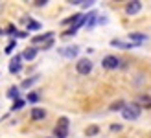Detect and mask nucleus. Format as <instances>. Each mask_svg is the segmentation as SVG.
<instances>
[{"label": "nucleus", "instance_id": "9", "mask_svg": "<svg viewBox=\"0 0 151 138\" xmlns=\"http://www.w3.org/2000/svg\"><path fill=\"white\" fill-rule=\"evenodd\" d=\"M42 118H46V111L44 109H39V107H33L32 109V120H42Z\"/></svg>", "mask_w": 151, "mask_h": 138}, {"label": "nucleus", "instance_id": "8", "mask_svg": "<svg viewBox=\"0 0 151 138\" xmlns=\"http://www.w3.org/2000/svg\"><path fill=\"white\" fill-rule=\"evenodd\" d=\"M111 44H112V46H118V48H124V50H131V48H134L133 42H125V41H122V39H112Z\"/></svg>", "mask_w": 151, "mask_h": 138}, {"label": "nucleus", "instance_id": "4", "mask_svg": "<svg viewBox=\"0 0 151 138\" xmlns=\"http://www.w3.org/2000/svg\"><path fill=\"white\" fill-rule=\"evenodd\" d=\"M101 65H103V68H107V70H114V68L120 66V59L116 55H107V57H103Z\"/></svg>", "mask_w": 151, "mask_h": 138}, {"label": "nucleus", "instance_id": "16", "mask_svg": "<svg viewBox=\"0 0 151 138\" xmlns=\"http://www.w3.org/2000/svg\"><path fill=\"white\" fill-rule=\"evenodd\" d=\"M138 103H140V105H146V109H149V107H151V98H149V96H140Z\"/></svg>", "mask_w": 151, "mask_h": 138}, {"label": "nucleus", "instance_id": "7", "mask_svg": "<svg viewBox=\"0 0 151 138\" xmlns=\"http://www.w3.org/2000/svg\"><path fill=\"white\" fill-rule=\"evenodd\" d=\"M20 59H22V55H15L11 59V63H9V72L11 74H19L20 72Z\"/></svg>", "mask_w": 151, "mask_h": 138}, {"label": "nucleus", "instance_id": "25", "mask_svg": "<svg viewBox=\"0 0 151 138\" xmlns=\"http://www.w3.org/2000/svg\"><path fill=\"white\" fill-rule=\"evenodd\" d=\"M0 35H4V32H2V28H0Z\"/></svg>", "mask_w": 151, "mask_h": 138}, {"label": "nucleus", "instance_id": "19", "mask_svg": "<svg viewBox=\"0 0 151 138\" xmlns=\"http://www.w3.org/2000/svg\"><path fill=\"white\" fill-rule=\"evenodd\" d=\"M28 101H32V103L39 101V94H35V92H32V94H28Z\"/></svg>", "mask_w": 151, "mask_h": 138}, {"label": "nucleus", "instance_id": "18", "mask_svg": "<svg viewBox=\"0 0 151 138\" xmlns=\"http://www.w3.org/2000/svg\"><path fill=\"white\" fill-rule=\"evenodd\" d=\"M39 28H41L39 22H33V20L28 19V29H39Z\"/></svg>", "mask_w": 151, "mask_h": 138}, {"label": "nucleus", "instance_id": "20", "mask_svg": "<svg viewBox=\"0 0 151 138\" xmlns=\"http://www.w3.org/2000/svg\"><path fill=\"white\" fill-rule=\"evenodd\" d=\"M22 105H24V101H22V99H17L11 109H13V111H19V109H22Z\"/></svg>", "mask_w": 151, "mask_h": 138}, {"label": "nucleus", "instance_id": "14", "mask_svg": "<svg viewBox=\"0 0 151 138\" xmlns=\"http://www.w3.org/2000/svg\"><path fill=\"white\" fill-rule=\"evenodd\" d=\"M7 98L17 101V99H19V88H17V87H11L9 90H7Z\"/></svg>", "mask_w": 151, "mask_h": 138}, {"label": "nucleus", "instance_id": "5", "mask_svg": "<svg viewBox=\"0 0 151 138\" xmlns=\"http://www.w3.org/2000/svg\"><path fill=\"white\" fill-rule=\"evenodd\" d=\"M78 52H79L78 46H65V48H59V53H61L63 57H68V59L76 57V55H78Z\"/></svg>", "mask_w": 151, "mask_h": 138}, {"label": "nucleus", "instance_id": "6", "mask_svg": "<svg viewBox=\"0 0 151 138\" xmlns=\"http://www.w3.org/2000/svg\"><path fill=\"white\" fill-rule=\"evenodd\" d=\"M140 9H142V2H138V0L129 2V4L125 6V13H127V15H137Z\"/></svg>", "mask_w": 151, "mask_h": 138}, {"label": "nucleus", "instance_id": "15", "mask_svg": "<svg viewBox=\"0 0 151 138\" xmlns=\"http://www.w3.org/2000/svg\"><path fill=\"white\" fill-rule=\"evenodd\" d=\"M124 107H125V103L122 101V99H118V101H114L111 105V111H124Z\"/></svg>", "mask_w": 151, "mask_h": 138}, {"label": "nucleus", "instance_id": "24", "mask_svg": "<svg viewBox=\"0 0 151 138\" xmlns=\"http://www.w3.org/2000/svg\"><path fill=\"white\" fill-rule=\"evenodd\" d=\"M26 35H28L26 32H17V37H26Z\"/></svg>", "mask_w": 151, "mask_h": 138}, {"label": "nucleus", "instance_id": "10", "mask_svg": "<svg viewBox=\"0 0 151 138\" xmlns=\"http://www.w3.org/2000/svg\"><path fill=\"white\" fill-rule=\"evenodd\" d=\"M129 39H131V42H133L134 46H137V44L146 42L147 37H146V35H142V33H129Z\"/></svg>", "mask_w": 151, "mask_h": 138}, {"label": "nucleus", "instance_id": "21", "mask_svg": "<svg viewBox=\"0 0 151 138\" xmlns=\"http://www.w3.org/2000/svg\"><path fill=\"white\" fill-rule=\"evenodd\" d=\"M6 32H7V35H17V28H15V26L11 24V26H7Z\"/></svg>", "mask_w": 151, "mask_h": 138}, {"label": "nucleus", "instance_id": "13", "mask_svg": "<svg viewBox=\"0 0 151 138\" xmlns=\"http://www.w3.org/2000/svg\"><path fill=\"white\" fill-rule=\"evenodd\" d=\"M98 133H100V127H98V125H88V127H87V131H85L87 136H96Z\"/></svg>", "mask_w": 151, "mask_h": 138}, {"label": "nucleus", "instance_id": "17", "mask_svg": "<svg viewBox=\"0 0 151 138\" xmlns=\"http://www.w3.org/2000/svg\"><path fill=\"white\" fill-rule=\"evenodd\" d=\"M37 79H39V78H32V79H26V81H22V88H28V87H32L33 83H37Z\"/></svg>", "mask_w": 151, "mask_h": 138}, {"label": "nucleus", "instance_id": "2", "mask_svg": "<svg viewBox=\"0 0 151 138\" xmlns=\"http://www.w3.org/2000/svg\"><path fill=\"white\" fill-rule=\"evenodd\" d=\"M122 116L125 118V120H137L138 116H140V107L138 105H125L124 107V111H122Z\"/></svg>", "mask_w": 151, "mask_h": 138}, {"label": "nucleus", "instance_id": "1", "mask_svg": "<svg viewBox=\"0 0 151 138\" xmlns=\"http://www.w3.org/2000/svg\"><path fill=\"white\" fill-rule=\"evenodd\" d=\"M68 118L66 116H63V118H59V121H57V125H55V129H54V133H55V136L57 138H66L68 136Z\"/></svg>", "mask_w": 151, "mask_h": 138}, {"label": "nucleus", "instance_id": "23", "mask_svg": "<svg viewBox=\"0 0 151 138\" xmlns=\"http://www.w3.org/2000/svg\"><path fill=\"white\" fill-rule=\"evenodd\" d=\"M33 4H35V6H44V4H48V2H46V0H35Z\"/></svg>", "mask_w": 151, "mask_h": 138}, {"label": "nucleus", "instance_id": "11", "mask_svg": "<svg viewBox=\"0 0 151 138\" xmlns=\"http://www.w3.org/2000/svg\"><path fill=\"white\" fill-rule=\"evenodd\" d=\"M48 41H52V33L37 35V37H33V39H32V42H33V44H39V42H42V44H46Z\"/></svg>", "mask_w": 151, "mask_h": 138}, {"label": "nucleus", "instance_id": "3", "mask_svg": "<svg viewBox=\"0 0 151 138\" xmlns=\"http://www.w3.org/2000/svg\"><path fill=\"white\" fill-rule=\"evenodd\" d=\"M76 70H78L81 75L90 74V70H92V61L90 59H79L78 63H76Z\"/></svg>", "mask_w": 151, "mask_h": 138}, {"label": "nucleus", "instance_id": "22", "mask_svg": "<svg viewBox=\"0 0 151 138\" xmlns=\"http://www.w3.org/2000/svg\"><path fill=\"white\" fill-rule=\"evenodd\" d=\"M13 48H15V41H11L9 44L6 46V53H11V52H13Z\"/></svg>", "mask_w": 151, "mask_h": 138}, {"label": "nucleus", "instance_id": "12", "mask_svg": "<svg viewBox=\"0 0 151 138\" xmlns=\"http://www.w3.org/2000/svg\"><path fill=\"white\" fill-rule=\"evenodd\" d=\"M35 55H37V48H35V46H32V48H26L24 53H22V57H24L26 61H33Z\"/></svg>", "mask_w": 151, "mask_h": 138}]
</instances>
